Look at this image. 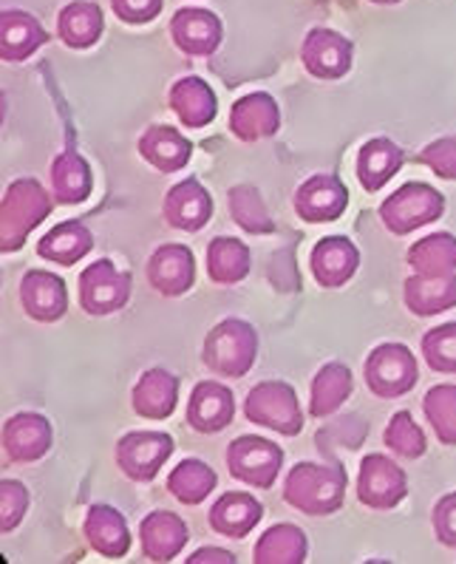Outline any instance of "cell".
<instances>
[{"instance_id": "cell-1", "label": "cell", "mask_w": 456, "mask_h": 564, "mask_svg": "<svg viewBox=\"0 0 456 564\" xmlns=\"http://www.w3.org/2000/svg\"><path fill=\"white\" fill-rule=\"evenodd\" d=\"M349 477L337 463H297L284 479V502L306 517H329L340 511Z\"/></svg>"}, {"instance_id": "cell-2", "label": "cell", "mask_w": 456, "mask_h": 564, "mask_svg": "<svg viewBox=\"0 0 456 564\" xmlns=\"http://www.w3.org/2000/svg\"><path fill=\"white\" fill-rule=\"evenodd\" d=\"M52 207L54 196L37 180L12 182L0 202V252L20 250L29 232L46 221Z\"/></svg>"}, {"instance_id": "cell-3", "label": "cell", "mask_w": 456, "mask_h": 564, "mask_svg": "<svg viewBox=\"0 0 456 564\" xmlns=\"http://www.w3.org/2000/svg\"><path fill=\"white\" fill-rule=\"evenodd\" d=\"M258 335L247 321L225 318L207 333L202 346V360L218 378H245L256 366Z\"/></svg>"}, {"instance_id": "cell-4", "label": "cell", "mask_w": 456, "mask_h": 564, "mask_svg": "<svg viewBox=\"0 0 456 564\" xmlns=\"http://www.w3.org/2000/svg\"><path fill=\"white\" fill-rule=\"evenodd\" d=\"M445 213V196L425 182H409L397 187L380 205V221L394 236H409L420 227L431 225Z\"/></svg>"}, {"instance_id": "cell-5", "label": "cell", "mask_w": 456, "mask_h": 564, "mask_svg": "<svg viewBox=\"0 0 456 564\" xmlns=\"http://www.w3.org/2000/svg\"><path fill=\"white\" fill-rule=\"evenodd\" d=\"M245 414L250 423L264 425L281 437H297L304 429V412L297 394L284 380H264L250 389L245 400Z\"/></svg>"}, {"instance_id": "cell-6", "label": "cell", "mask_w": 456, "mask_h": 564, "mask_svg": "<svg viewBox=\"0 0 456 564\" xmlns=\"http://www.w3.org/2000/svg\"><path fill=\"white\" fill-rule=\"evenodd\" d=\"M363 378L374 398L397 400L414 389L420 380V369H416V358L409 346L380 344L366 358Z\"/></svg>"}, {"instance_id": "cell-7", "label": "cell", "mask_w": 456, "mask_h": 564, "mask_svg": "<svg viewBox=\"0 0 456 564\" xmlns=\"http://www.w3.org/2000/svg\"><path fill=\"white\" fill-rule=\"evenodd\" d=\"M225 459L232 479L245 482L247 488L270 491L281 468H284V448L272 443V440L245 434V437L232 440L227 445Z\"/></svg>"}, {"instance_id": "cell-8", "label": "cell", "mask_w": 456, "mask_h": 564, "mask_svg": "<svg viewBox=\"0 0 456 564\" xmlns=\"http://www.w3.org/2000/svg\"><path fill=\"white\" fill-rule=\"evenodd\" d=\"M79 306L88 315H111L119 313L131 299V275L119 270L111 259H97L79 272L77 281Z\"/></svg>"}, {"instance_id": "cell-9", "label": "cell", "mask_w": 456, "mask_h": 564, "mask_svg": "<svg viewBox=\"0 0 456 564\" xmlns=\"http://www.w3.org/2000/svg\"><path fill=\"white\" fill-rule=\"evenodd\" d=\"M409 494L405 471L386 454H369L357 474V499L371 511H391Z\"/></svg>"}, {"instance_id": "cell-10", "label": "cell", "mask_w": 456, "mask_h": 564, "mask_svg": "<svg viewBox=\"0 0 456 564\" xmlns=\"http://www.w3.org/2000/svg\"><path fill=\"white\" fill-rule=\"evenodd\" d=\"M173 437L165 432H128L117 443V465L133 482H151L173 454Z\"/></svg>"}, {"instance_id": "cell-11", "label": "cell", "mask_w": 456, "mask_h": 564, "mask_svg": "<svg viewBox=\"0 0 456 564\" xmlns=\"http://www.w3.org/2000/svg\"><path fill=\"white\" fill-rule=\"evenodd\" d=\"M349 207V191L335 173H315L295 191V213L310 225L340 219Z\"/></svg>"}, {"instance_id": "cell-12", "label": "cell", "mask_w": 456, "mask_h": 564, "mask_svg": "<svg viewBox=\"0 0 456 564\" xmlns=\"http://www.w3.org/2000/svg\"><path fill=\"white\" fill-rule=\"evenodd\" d=\"M196 281V259L187 245H162L148 259V284L165 299H178Z\"/></svg>"}, {"instance_id": "cell-13", "label": "cell", "mask_w": 456, "mask_h": 564, "mask_svg": "<svg viewBox=\"0 0 456 564\" xmlns=\"http://www.w3.org/2000/svg\"><path fill=\"white\" fill-rule=\"evenodd\" d=\"M52 440V423L43 414L34 412H20L14 417H9L3 423V434H0L3 454L12 463H37V459H43L48 454Z\"/></svg>"}, {"instance_id": "cell-14", "label": "cell", "mask_w": 456, "mask_h": 564, "mask_svg": "<svg viewBox=\"0 0 456 564\" xmlns=\"http://www.w3.org/2000/svg\"><path fill=\"white\" fill-rule=\"evenodd\" d=\"M301 61L315 80H340L351 68V43L332 29H312L301 46Z\"/></svg>"}, {"instance_id": "cell-15", "label": "cell", "mask_w": 456, "mask_h": 564, "mask_svg": "<svg viewBox=\"0 0 456 564\" xmlns=\"http://www.w3.org/2000/svg\"><path fill=\"white\" fill-rule=\"evenodd\" d=\"M236 417V400L225 383L218 380H202L193 386L187 400V425L198 434H218Z\"/></svg>"}, {"instance_id": "cell-16", "label": "cell", "mask_w": 456, "mask_h": 564, "mask_svg": "<svg viewBox=\"0 0 456 564\" xmlns=\"http://www.w3.org/2000/svg\"><path fill=\"white\" fill-rule=\"evenodd\" d=\"M20 304L37 324H54L68 310L66 284L48 270H29L20 281Z\"/></svg>"}, {"instance_id": "cell-17", "label": "cell", "mask_w": 456, "mask_h": 564, "mask_svg": "<svg viewBox=\"0 0 456 564\" xmlns=\"http://www.w3.org/2000/svg\"><path fill=\"white\" fill-rule=\"evenodd\" d=\"M191 531L185 519L173 511H151L139 524V544L148 562H173L185 551Z\"/></svg>"}, {"instance_id": "cell-18", "label": "cell", "mask_w": 456, "mask_h": 564, "mask_svg": "<svg viewBox=\"0 0 456 564\" xmlns=\"http://www.w3.org/2000/svg\"><path fill=\"white\" fill-rule=\"evenodd\" d=\"M171 37L187 57H210L221 43V21L207 9H178L171 21Z\"/></svg>"}, {"instance_id": "cell-19", "label": "cell", "mask_w": 456, "mask_h": 564, "mask_svg": "<svg viewBox=\"0 0 456 564\" xmlns=\"http://www.w3.org/2000/svg\"><path fill=\"white\" fill-rule=\"evenodd\" d=\"M167 225L182 232H196L210 221L213 199L198 180H182L167 191L162 202Z\"/></svg>"}, {"instance_id": "cell-20", "label": "cell", "mask_w": 456, "mask_h": 564, "mask_svg": "<svg viewBox=\"0 0 456 564\" xmlns=\"http://www.w3.org/2000/svg\"><path fill=\"white\" fill-rule=\"evenodd\" d=\"M281 126V111L270 94L252 91L230 108V131L241 142H261L278 131Z\"/></svg>"}, {"instance_id": "cell-21", "label": "cell", "mask_w": 456, "mask_h": 564, "mask_svg": "<svg viewBox=\"0 0 456 564\" xmlns=\"http://www.w3.org/2000/svg\"><path fill=\"white\" fill-rule=\"evenodd\" d=\"M357 264H360V252L344 236H329V239H321L312 247V275H315V281L324 290H337L346 281H351V275L357 272Z\"/></svg>"}, {"instance_id": "cell-22", "label": "cell", "mask_w": 456, "mask_h": 564, "mask_svg": "<svg viewBox=\"0 0 456 564\" xmlns=\"http://www.w3.org/2000/svg\"><path fill=\"white\" fill-rule=\"evenodd\" d=\"M264 517V505L258 502L252 494L230 491L213 502L207 522L218 536L227 539H245L256 531V524Z\"/></svg>"}, {"instance_id": "cell-23", "label": "cell", "mask_w": 456, "mask_h": 564, "mask_svg": "<svg viewBox=\"0 0 456 564\" xmlns=\"http://www.w3.org/2000/svg\"><path fill=\"white\" fill-rule=\"evenodd\" d=\"M167 106L185 128H205L216 120L218 102L213 88L202 77H182L167 94Z\"/></svg>"}, {"instance_id": "cell-24", "label": "cell", "mask_w": 456, "mask_h": 564, "mask_svg": "<svg viewBox=\"0 0 456 564\" xmlns=\"http://www.w3.org/2000/svg\"><path fill=\"white\" fill-rule=\"evenodd\" d=\"M405 162V153L400 151V145L386 137H374V140L366 142L357 153V180L363 185L366 193L383 191L391 180H394L400 167Z\"/></svg>"}, {"instance_id": "cell-25", "label": "cell", "mask_w": 456, "mask_h": 564, "mask_svg": "<svg viewBox=\"0 0 456 564\" xmlns=\"http://www.w3.org/2000/svg\"><path fill=\"white\" fill-rule=\"evenodd\" d=\"M83 531H86L88 544L99 556L122 558L128 547H131V533H128L126 517L117 508H111V505H94L91 511L86 513Z\"/></svg>"}, {"instance_id": "cell-26", "label": "cell", "mask_w": 456, "mask_h": 564, "mask_svg": "<svg viewBox=\"0 0 456 564\" xmlns=\"http://www.w3.org/2000/svg\"><path fill=\"white\" fill-rule=\"evenodd\" d=\"M139 156L159 173H176L191 162L193 145L171 126H151L139 137Z\"/></svg>"}, {"instance_id": "cell-27", "label": "cell", "mask_w": 456, "mask_h": 564, "mask_svg": "<svg viewBox=\"0 0 456 564\" xmlns=\"http://www.w3.org/2000/svg\"><path fill=\"white\" fill-rule=\"evenodd\" d=\"M411 315L431 318L456 306V275H411L403 290Z\"/></svg>"}, {"instance_id": "cell-28", "label": "cell", "mask_w": 456, "mask_h": 564, "mask_svg": "<svg viewBox=\"0 0 456 564\" xmlns=\"http://www.w3.org/2000/svg\"><path fill=\"white\" fill-rule=\"evenodd\" d=\"M178 380L167 369H148L131 394L133 412L145 420H167L176 409Z\"/></svg>"}, {"instance_id": "cell-29", "label": "cell", "mask_w": 456, "mask_h": 564, "mask_svg": "<svg viewBox=\"0 0 456 564\" xmlns=\"http://www.w3.org/2000/svg\"><path fill=\"white\" fill-rule=\"evenodd\" d=\"M48 41L46 29L40 26L37 18L18 9H9L0 18V57L7 63H20L32 57L43 43Z\"/></svg>"}, {"instance_id": "cell-30", "label": "cell", "mask_w": 456, "mask_h": 564, "mask_svg": "<svg viewBox=\"0 0 456 564\" xmlns=\"http://www.w3.org/2000/svg\"><path fill=\"white\" fill-rule=\"evenodd\" d=\"M94 250V236L83 221H59L37 241L40 259L59 267H72Z\"/></svg>"}, {"instance_id": "cell-31", "label": "cell", "mask_w": 456, "mask_h": 564, "mask_svg": "<svg viewBox=\"0 0 456 564\" xmlns=\"http://www.w3.org/2000/svg\"><path fill=\"white\" fill-rule=\"evenodd\" d=\"M48 180H52L54 202H59V205H79L94 191L91 165L74 151H63L54 156Z\"/></svg>"}, {"instance_id": "cell-32", "label": "cell", "mask_w": 456, "mask_h": 564, "mask_svg": "<svg viewBox=\"0 0 456 564\" xmlns=\"http://www.w3.org/2000/svg\"><path fill=\"white\" fill-rule=\"evenodd\" d=\"M310 553L306 533L297 524L281 522L272 524L261 533V539L252 547V562L256 564H304Z\"/></svg>"}, {"instance_id": "cell-33", "label": "cell", "mask_w": 456, "mask_h": 564, "mask_svg": "<svg viewBox=\"0 0 456 564\" xmlns=\"http://www.w3.org/2000/svg\"><path fill=\"white\" fill-rule=\"evenodd\" d=\"M207 275L213 284L232 286L250 275V247L245 241L218 236L207 247Z\"/></svg>"}, {"instance_id": "cell-34", "label": "cell", "mask_w": 456, "mask_h": 564, "mask_svg": "<svg viewBox=\"0 0 456 564\" xmlns=\"http://www.w3.org/2000/svg\"><path fill=\"white\" fill-rule=\"evenodd\" d=\"M351 394V372L344 364H326L324 369H317L312 378L310 392V414L317 420L332 417V414L346 403Z\"/></svg>"}, {"instance_id": "cell-35", "label": "cell", "mask_w": 456, "mask_h": 564, "mask_svg": "<svg viewBox=\"0 0 456 564\" xmlns=\"http://www.w3.org/2000/svg\"><path fill=\"white\" fill-rule=\"evenodd\" d=\"M216 471L210 465L196 457H187L167 474V491L182 505H202L213 491H216Z\"/></svg>"}, {"instance_id": "cell-36", "label": "cell", "mask_w": 456, "mask_h": 564, "mask_svg": "<svg viewBox=\"0 0 456 564\" xmlns=\"http://www.w3.org/2000/svg\"><path fill=\"white\" fill-rule=\"evenodd\" d=\"M405 259L420 275H456V239L450 232H431L409 247Z\"/></svg>"}, {"instance_id": "cell-37", "label": "cell", "mask_w": 456, "mask_h": 564, "mask_svg": "<svg viewBox=\"0 0 456 564\" xmlns=\"http://www.w3.org/2000/svg\"><path fill=\"white\" fill-rule=\"evenodd\" d=\"M102 34V12L94 3L77 0L68 3L57 18V37L68 48H88L99 41Z\"/></svg>"}, {"instance_id": "cell-38", "label": "cell", "mask_w": 456, "mask_h": 564, "mask_svg": "<svg viewBox=\"0 0 456 564\" xmlns=\"http://www.w3.org/2000/svg\"><path fill=\"white\" fill-rule=\"evenodd\" d=\"M227 207H230L232 221L245 232H250V236H270V232H275V221H272L258 187H230V193H227Z\"/></svg>"}, {"instance_id": "cell-39", "label": "cell", "mask_w": 456, "mask_h": 564, "mask_svg": "<svg viewBox=\"0 0 456 564\" xmlns=\"http://www.w3.org/2000/svg\"><path fill=\"white\" fill-rule=\"evenodd\" d=\"M423 414L443 445H456V383H439L428 389Z\"/></svg>"}, {"instance_id": "cell-40", "label": "cell", "mask_w": 456, "mask_h": 564, "mask_svg": "<svg viewBox=\"0 0 456 564\" xmlns=\"http://www.w3.org/2000/svg\"><path fill=\"white\" fill-rule=\"evenodd\" d=\"M383 443L389 445L397 457L403 459H420L425 454V448H428L423 429L414 423V417L409 412H397L391 417V423L386 425Z\"/></svg>"}, {"instance_id": "cell-41", "label": "cell", "mask_w": 456, "mask_h": 564, "mask_svg": "<svg viewBox=\"0 0 456 564\" xmlns=\"http://www.w3.org/2000/svg\"><path fill=\"white\" fill-rule=\"evenodd\" d=\"M425 364L439 375H456V321L423 335Z\"/></svg>"}, {"instance_id": "cell-42", "label": "cell", "mask_w": 456, "mask_h": 564, "mask_svg": "<svg viewBox=\"0 0 456 564\" xmlns=\"http://www.w3.org/2000/svg\"><path fill=\"white\" fill-rule=\"evenodd\" d=\"M29 508V491L26 485L18 479H3L0 482V533L7 536L23 522Z\"/></svg>"}, {"instance_id": "cell-43", "label": "cell", "mask_w": 456, "mask_h": 564, "mask_svg": "<svg viewBox=\"0 0 456 564\" xmlns=\"http://www.w3.org/2000/svg\"><path fill=\"white\" fill-rule=\"evenodd\" d=\"M416 165H425L439 176V180H456V137H443L431 142L416 156Z\"/></svg>"}, {"instance_id": "cell-44", "label": "cell", "mask_w": 456, "mask_h": 564, "mask_svg": "<svg viewBox=\"0 0 456 564\" xmlns=\"http://www.w3.org/2000/svg\"><path fill=\"white\" fill-rule=\"evenodd\" d=\"M431 524H434L436 539H439L445 547H456V491L445 494V497L434 505Z\"/></svg>"}, {"instance_id": "cell-45", "label": "cell", "mask_w": 456, "mask_h": 564, "mask_svg": "<svg viewBox=\"0 0 456 564\" xmlns=\"http://www.w3.org/2000/svg\"><path fill=\"white\" fill-rule=\"evenodd\" d=\"M111 7L126 23H151L162 12V0H111Z\"/></svg>"}, {"instance_id": "cell-46", "label": "cell", "mask_w": 456, "mask_h": 564, "mask_svg": "<svg viewBox=\"0 0 456 564\" xmlns=\"http://www.w3.org/2000/svg\"><path fill=\"white\" fill-rule=\"evenodd\" d=\"M236 556L230 551H221V547H202V551L193 553L187 558V564H232Z\"/></svg>"}, {"instance_id": "cell-47", "label": "cell", "mask_w": 456, "mask_h": 564, "mask_svg": "<svg viewBox=\"0 0 456 564\" xmlns=\"http://www.w3.org/2000/svg\"><path fill=\"white\" fill-rule=\"evenodd\" d=\"M374 3H400V0H374Z\"/></svg>"}]
</instances>
